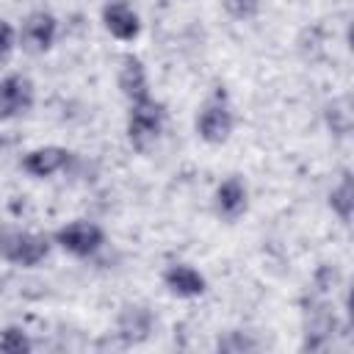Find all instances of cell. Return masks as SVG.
I'll list each match as a JSON object with an SVG mask.
<instances>
[{"instance_id": "15", "label": "cell", "mask_w": 354, "mask_h": 354, "mask_svg": "<svg viewBox=\"0 0 354 354\" xmlns=\"http://www.w3.org/2000/svg\"><path fill=\"white\" fill-rule=\"evenodd\" d=\"M329 207H332V213L346 227L351 224V216H354V180H351V171H343L340 174V183L332 185V191H329Z\"/></svg>"}, {"instance_id": "20", "label": "cell", "mask_w": 354, "mask_h": 354, "mask_svg": "<svg viewBox=\"0 0 354 354\" xmlns=\"http://www.w3.org/2000/svg\"><path fill=\"white\" fill-rule=\"evenodd\" d=\"M14 44H17V33H14V28L0 17V61L8 58V53L14 50Z\"/></svg>"}, {"instance_id": "14", "label": "cell", "mask_w": 354, "mask_h": 354, "mask_svg": "<svg viewBox=\"0 0 354 354\" xmlns=\"http://www.w3.org/2000/svg\"><path fill=\"white\" fill-rule=\"evenodd\" d=\"M324 122H326L332 136H337V138L351 136V130H354V102H351V97L340 94V97L329 100L326 108H324Z\"/></svg>"}, {"instance_id": "10", "label": "cell", "mask_w": 354, "mask_h": 354, "mask_svg": "<svg viewBox=\"0 0 354 354\" xmlns=\"http://www.w3.org/2000/svg\"><path fill=\"white\" fill-rule=\"evenodd\" d=\"M155 329V315L149 307L144 304H124L116 315V335L133 346V343H144Z\"/></svg>"}, {"instance_id": "11", "label": "cell", "mask_w": 354, "mask_h": 354, "mask_svg": "<svg viewBox=\"0 0 354 354\" xmlns=\"http://www.w3.org/2000/svg\"><path fill=\"white\" fill-rule=\"evenodd\" d=\"M102 25L119 41H133L141 33V19L136 8L124 0H111L102 6Z\"/></svg>"}, {"instance_id": "9", "label": "cell", "mask_w": 354, "mask_h": 354, "mask_svg": "<svg viewBox=\"0 0 354 354\" xmlns=\"http://www.w3.org/2000/svg\"><path fill=\"white\" fill-rule=\"evenodd\" d=\"M249 207V188L238 174H230L218 183L213 194V210L221 221H238Z\"/></svg>"}, {"instance_id": "8", "label": "cell", "mask_w": 354, "mask_h": 354, "mask_svg": "<svg viewBox=\"0 0 354 354\" xmlns=\"http://www.w3.org/2000/svg\"><path fill=\"white\" fill-rule=\"evenodd\" d=\"M72 152L66 147H58V144H47V147H36L30 152L22 155V171L28 177H36V180H44V177H53V174H61L69 169L72 163Z\"/></svg>"}, {"instance_id": "4", "label": "cell", "mask_w": 354, "mask_h": 354, "mask_svg": "<svg viewBox=\"0 0 354 354\" xmlns=\"http://www.w3.org/2000/svg\"><path fill=\"white\" fill-rule=\"evenodd\" d=\"M53 243H58L72 257H94L105 246V232L94 221L75 218V221H69L53 232Z\"/></svg>"}, {"instance_id": "17", "label": "cell", "mask_w": 354, "mask_h": 354, "mask_svg": "<svg viewBox=\"0 0 354 354\" xmlns=\"http://www.w3.org/2000/svg\"><path fill=\"white\" fill-rule=\"evenodd\" d=\"M340 285V271L335 268V266H329V263H321L318 268H315V274H313V288H315V293L318 296H326L329 290H335Z\"/></svg>"}, {"instance_id": "18", "label": "cell", "mask_w": 354, "mask_h": 354, "mask_svg": "<svg viewBox=\"0 0 354 354\" xmlns=\"http://www.w3.org/2000/svg\"><path fill=\"white\" fill-rule=\"evenodd\" d=\"M218 351H230V354H243V351H257V340L243 335V332H227L224 337H218Z\"/></svg>"}, {"instance_id": "5", "label": "cell", "mask_w": 354, "mask_h": 354, "mask_svg": "<svg viewBox=\"0 0 354 354\" xmlns=\"http://www.w3.org/2000/svg\"><path fill=\"white\" fill-rule=\"evenodd\" d=\"M196 136L210 144V147H218V144H227L230 136H232V127H235V119H232V111L227 102L221 100H207L199 113H196Z\"/></svg>"}, {"instance_id": "1", "label": "cell", "mask_w": 354, "mask_h": 354, "mask_svg": "<svg viewBox=\"0 0 354 354\" xmlns=\"http://www.w3.org/2000/svg\"><path fill=\"white\" fill-rule=\"evenodd\" d=\"M53 241L41 232H30L14 224H0V260L19 266V268H36L47 260Z\"/></svg>"}, {"instance_id": "3", "label": "cell", "mask_w": 354, "mask_h": 354, "mask_svg": "<svg viewBox=\"0 0 354 354\" xmlns=\"http://www.w3.org/2000/svg\"><path fill=\"white\" fill-rule=\"evenodd\" d=\"M301 329H304L301 351H324L337 332L335 307L324 296H310V301H304L301 310Z\"/></svg>"}, {"instance_id": "6", "label": "cell", "mask_w": 354, "mask_h": 354, "mask_svg": "<svg viewBox=\"0 0 354 354\" xmlns=\"http://www.w3.org/2000/svg\"><path fill=\"white\" fill-rule=\"evenodd\" d=\"M55 33H58V19L44 11V8H36L30 11L25 19H22V28H19V47L28 53V55H41L53 47L55 41Z\"/></svg>"}, {"instance_id": "16", "label": "cell", "mask_w": 354, "mask_h": 354, "mask_svg": "<svg viewBox=\"0 0 354 354\" xmlns=\"http://www.w3.org/2000/svg\"><path fill=\"white\" fill-rule=\"evenodd\" d=\"M30 348H33V343L22 326H3L0 329V351L3 354H28Z\"/></svg>"}, {"instance_id": "12", "label": "cell", "mask_w": 354, "mask_h": 354, "mask_svg": "<svg viewBox=\"0 0 354 354\" xmlns=\"http://www.w3.org/2000/svg\"><path fill=\"white\" fill-rule=\"evenodd\" d=\"M116 86L119 91L127 97V102H138L149 94V77H147V66L141 58H136L133 53L122 55L119 61V72H116Z\"/></svg>"}, {"instance_id": "19", "label": "cell", "mask_w": 354, "mask_h": 354, "mask_svg": "<svg viewBox=\"0 0 354 354\" xmlns=\"http://www.w3.org/2000/svg\"><path fill=\"white\" fill-rule=\"evenodd\" d=\"M263 0H221V8L232 17V19H252L260 11Z\"/></svg>"}, {"instance_id": "7", "label": "cell", "mask_w": 354, "mask_h": 354, "mask_svg": "<svg viewBox=\"0 0 354 354\" xmlns=\"http://www.w3.org/2000/svg\"><path fill=\"white\" fill-rule=\"evenodd\" d=\"M33 80L11 72L6 77H0V122H11L22 113H28L33 108Z\"/></svg>"}, {"instance_id": "2", "label": "cell", "mask_w": 354, "mask_h": 354, "mask_svg": "<svg viewBox=\"0 0 354 354\" xmlns=\"http://www.w3.org/2000/svg\"><path fill=\"white\" fill-rule=\"evenodd\" d=\"M163 122H166V108L163 102L144 97L138 102H130L127 111V138L138 152H147L163 133Z\"/></svg>"}, {"instance_id": "13", "label": "cell", "mask_w": 354, "mask_h": 354, "mask_svg": "<svg viewBox=\"0 0 354 354\" xmlns=\"http://www.w3.org/2000/svg\"><path fill=\"white\" fill-rule=\"evenodd\" d=\"M163 285L177 299H196L207 290V279L188 263H171L163 271Z\"/></svg>"}, {"instance_id": "21", "label": "cell", "mask_w": 354, "mask_h": 354, "mask_svg": "<svg viewBox=\"0 0 354 354\" xmlns=\"http://www.w3.org/2000/svg\"><path fill=\"white\" fill-rule=\"evenodd\" d=\"M0 152H3V138H0Z\"/></svg>"}]
</instances>
